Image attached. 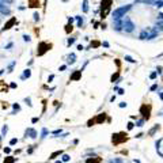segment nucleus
<instances>
[{
    "label": "nucleus",
    "mask_w": 163,
    "mask_h": 163,
    "mask_svg": "<svg viewBox=\"0 0 163 163\" xmlns=\"http://www.w3.org/2000/svg\"><path fill=\"white\" fill-rule=\"evenodd\" d=\"M12 107H14V110H12V113H11V114H15L16 111H19V110H20V106H19L18 103H14V105H12Z\"/></svg>",
    "instance_id": "nucleus-14"
},
{
    "label": "nucleus",
    "mask_w": 163,
    "mask_h": 163,
    "mask_svg": "<svg viewBox=\"0 0 163 163\" xmlns=\"http://www.w3.org/2000/svg\"><path fill=\"white\" fill-rule=\"evenodd\" d=\"M15 23H16V18H11V19H10V20H8V22H7V23H5V24H4V27H3V29H1V30H3V31H5V30H10V29H11V27H12V26H14V24H15Z\"/></svg>",
    "instance_id": "nucleus-6"
},
{
    "label": "nucleus",
    "mask_w": 163,
    "mask_h": 163,
    "mask_svg": "<svg viewBox=\"0 0 163 163\" xmlns=\"http://www.w3.org/2000/svg\"><path fill=\"white\" fill-rule=\"evenodd\" d=\"M72 22H73V18H71V16H69V18H68V23L72 24Z\"/></svg>",
    "instance_id": "nucleus-36"
},
{
    "label": "nucleus",
    "mask_w": 163,
    "mask_h": 163,
    "mask_svg": "<svg viewBox=\"0 0 163 163\" xmlns=\"http://www.w3.org/2000/svg\"><path fill=\"white\" fill-rule=\"evenodd\" d=\"M91 46H94V48L95 46H99V42H98V41H94V42L91 43Z\"/></svg>",
    "instance_id": "nucleus-30"
},
{
    "label": "nucleus",
    "mask_w": 163,
    "mask_h": 163,
    "mask_svg": "<svg viewBox=\"0 0 163 163\" xmlns=\"http://www.w3.org/2000/svg\"><path fill=\"white\" fill-rule=\"evenodd\" d=\"M156 88H158V86H156V84H154V86L151 87V90H152V91H154V90H156Z\"/></svg>",
    "instance_id": "nucleus-44"
},
{
    "label": "nucleus",
    "mask_w": 163,
    "mask_h": 163,
    "mask_svg": "<svg viewBox=\"0 0 163 163\" xmlns=\"http://www.w3.org/2000/svg\"><path fill=\"white\" fill-rule=\"evenodd\" d=\"M125 106H126V103H125V102H121V103H120V107H125Z\"/></svg>",
    "instance_id": "nucleus-38"
},
{
    "label": "nucleus",
    "mask_w": 163,
    "mask_h": 163,
    "mask_svg": "<svg viewBox=\"0 0 163 163\" xmlns=\"http://www.w3.org/2000/svg\"><path fill=\"white\" fill-rule=\"evenodd\" d=\"M15 64H16V62H15V61H12L10 65H8V72H12V68H14V65H15Z\"/></svg>",
    "instance_id": "nucleus-21"
},
{
    "label": "nucleus",
    "mask_w": 163,
    "mask_h": 163,
    "mask_svg": "<svg viewBox=\"0 0 163 163\" xmlns=\"http://www.w3.org/2000/svg\"><path fill=\"white\" fill-rule=\"evenodd\" d=\"M10 87H11V88H16V83H11Z\"/></svg>",
    "instance_id": "nucleus-37"
},
{
    "label": "nucleus",
    "mask_w": 163,
    "mask_h": 163,
    "mask_svg": "<svg viewBox=\"0 0 163 163\" xmlns=\"http://www.w3.org/2000/svg\"><path fill=\"white\" fill-rule=\"evenodd\" d=\"M71 31H72V24L68 23L67 26H65V33H71Z\"/></svg>",
    "instance_id": "nucleus-17"
},
{
    "label": "nucleus",
    "mask_w": 163,
    "mask_h": 163,
    "mask_svg": "<svg viewBox=\"0 0 163 163\" xmlns=\"http://www.w3.org/2000/svg\"><path fill=\"white\" fill-rule=\"evenodd\" d=\"M56 163H62V160H56Z\"/></svg>",
    "instance_id": "nucleus-50"
},
{
    "label": "nucleus",
    "mask_w": 163,
    "mask_h": 163,
    "mask_svg": "<svg viewBox=\"0 0 163 163\" xmlns=\"http://www.w3.org/2000/svg\"><path fill=\"white\" fill-rule=\"evenodd\" d=\"M23 40L26 41V42H30V41H31V38H30V35L24 34V35H23Z\"/></svg>",
    "instance_id": "nucleus-22"
},
{
    "label": "nucleus",
    "mask_w": 163,
    "mask_h": 163,
    "mask_svg": "<svg viewBox=\"0 0 163 163\" xmlns=\"http://www.w3.org/2000/svg\"><path fill=\"white\" fill-rule=\"evenodd\" d=\"M14 162H15V159L11 158V156H7V158H5V160H4V163H14Z\"/></svg>",
    "instance_id": "nucleus-16"
},
{
    "label": "nucleus",
    "mask_w": 163,
    "mask_h": 163,
    "mask_svg": "<svg viewBox=\"0 0 163 163\" xmlns=\"http://www.w3.org/2000/svg\"><path fill=\"white\" fill-rule=\"evenodd\" d=\"M82 11L84 14L88 12V0H83V4H82Z\"/></svg>",
    "instance_id": "nucleus-10"
},
{
    "label": "nucleus",
    "mask_w": 163,
    "mask_h": 163,
    "mask_svg": "<svg viewBox=\"0 0 163 163\" xmlns=\"http://www.w3.org/2000/svg\"><path fill=\"white\" fill-rule=\"evenodd\" d=\"M37 121H38V118H37V117H34V118L31 120V122H33V124H35V122H37Z\"/></svg>",
    "instance_id": "nucleus-40"
},
{
    "label": "nucleus",
    "mask_w": 163,
    "mask_h": 163,
    "mask_svg": "<svg viewBox=\"0 0 163 163\" xmlns=\"http://www.w3.org/2000/svg\"><path fill=\"white\" fill-rule=\"evenodd\" d=\"M65 68H67V65H61V67H60V71H64Z\"/></svg>",
    "instance_id": "nucleus-43"
},
{
    "label": "nucleus",
    "mask_w": 163,
    "mask_h": 163,
    "mask_svg": "<svg viewBox=\"0 0 163 163\" xmlns=\"http://www.w3.org/2000/svg\"><path fill=\"white\" fill-rule=\"evenodd\" d=\"M30 76H31V71H30L29 68H27V69H24V72H23V75L20 76V79H22V80H23V79H26V78L29 79Z\"/></svg>",
    "instance_id": "nucleus-11"
},
{
    "label": "nucleus",
    "mask_w": 163,
    "mask_h": 163,
    "mask_svg": "<svg viewBox=\"0 0 163 163\" xmlns=\"http://www.w3.org/2000/svg\"><path fill=\"white\" fill-rule=\"evenodd\" d=\"M149 78H151V79H155V78H156V72H152L151 75H149Z\"/></svg>",
    "instance_id": "nucleus-32"
},
{
    "label": "nucleus",
    "mask_w": 163,
    "mask_h": 163,
    "mask_svg": "<svg viewBox=\"0 0 163 163\" xmlns=\"http://www.w3.org/2000/svg\"><path fill=\"white\" fill-rule=\"evenodd\" d=\"M59 133H61V129H57V130H54V132H53V135H59Z\"/></svg>",
    "instance_id": "nucleus-34"
},
{
    "label": "nucleus",
    "mask_w": 163,
    "mask_h": 163,
    "mask_svg": "<svg viewBox=\"0 0 163 163\" xmlns=\"http://www.w3.org/2000/svg\"><path fill=\"white\" fill-rule=\"evenodd\" d=\"M75 41H76V38H72V37H71V38H68V46H71V45H72V43H75Z\"/></svg>",
    "instance_id": "nucleus-18"
},
{
    "label": "nucleus",
    "mask_w": 163,
    "mask_h": 163,
    "mask_svg": "<svg viewBox=\"0 0 163 163\" xmlns=\"http://www.w3.org/2000/svg\"><path fill=\"white\" fill-rule=\"evenodd\" d=\"M110 5H111V0H102V3H101V18L102 19H105L109 15Z\"/></svg>",
    "instance_id": "nucleus-2"
},
{
    "label": "nucleus",
    "mask_w": 163,
    "mask_h": 163,
    "mask_svg": "<svg viewBox=\"0 0 163 163\" xmlns=\"http://www.w3.org/2000/svg\"><path fill=\"white\" fill-rule=\"evenodd\" d=\"M105 118H106L105 113H101L99 116H98V118H97V122H103V121H105Z\"/></svg>",
    "instance_id": "nucleus-13"
},
{
    "label": "nucleus",
    "mask_w": 163,
    "mask_h": 163,
    "mask_svg": "<svg viewBox=\"0 0 163 163\" xmlns=\"http://www.w3.org/2000/svg\"><path fill=\"white\" fill-rule=\"evenodd\" d=\"M125 60H126V61H129V62H135L136 61V60H133L130 56H125Z\"/></svg>",
    "instance_id": "nucleus-24"
},
{
    "label": "nucleus",
    "mask_w": 163,
    "mask_h": 163,
    "mask_svg": "<svg viewBox=\"0 0 163 163\" xmlns=\"http://www.w3.org/2000/svg\"><path fill=\"white\" fill-rule=\"evenodd\" d=\"M82 78V69H78L71 75V80H79Z\"/></svg>",
    "instance_id": "nucleus-8"
},
{
    "label": "nucleus",
    "mask_w": 163,
    "mask_h": 163,
    "mask_svg": "<svg viewBox=\"0 0 163 163\" xmlns=\"http://www.w3.org/2000/svg\"><path fill=\"white\" fill-rule=\"evenodd\" d=\"M24 101H26V102H27V105H29V106H31V103H30V98H26V99H24Z\"/></svg>",
    "instance_id": "nucleus-39"
},
{
    "label": "nucleus",
    "mask_w": 163,
    "mask_h": 163,
    "mask_svg": "<svg viewBox=\"0 0 163 163\" xmlns=\"http://www.w3.org/2000/svg\"><path fill=\"white\" fill-rule=\"evenodd\" d=\"M12 45H14V43H12V42H10V43H7V45H5V49H11V48H12Z\"/></svg>",
    "instance_id": "nucleus-29"
},
{
    "label": "nucleus",
    "mask_w": 163,
    "mask_h": 163,
    "mask_svg": "<svg viewBox=\"0 0 163 163\" xmlns=\"http://www.w3.org/2000/svg\"><path fill=\"white\" fill-rule=\"evenodd\" d=\"M7 130H8V126H7V125H4V126H3V129H1V132L3 133H7Z\"/></svg>",
    "instance_id": "nucleus-28"
},
{
    "label": "nucleus",
    "mask_w": 163,
    "mask_h": 163,
    "mask_svg": "<svg viewBox=\"0 0 163 163\" xmlns=\"http://www.w3.org/2000/svg\"><path fill=\"white\" fill-rule=\"evenodd\" d=\"M114 162H116V163H122V160H121V159H116Z\"/></svg>",
    "instance_id": "nucleus-46"
},
{
    "label": "nucleus",
    "mask_w": 163,
    "mask_h": 163,
    "mask_svg": "<svg viewBox=\"0 0 163 163\" xmlns=\"http://www.w3.org/2000/svg\"><path fill=\"white\" fill-rule=\"evenodd\" d=\"M4 152H5V154H10L11 149H10V148H4Z\"/></svg>",
    "instance_id": "nucleus-42"
},
{
    "label": "nucleus",
    "mask_w": 163,
    "mask_h": 163,
    "mask_svg": "<svg viewBox=\"0 0 163 163\" xmlns=\"http://www.w3.org/2000/svg\"><path fill=\"white\" fill-rule=\"evenodd\" d=\"M160 99H163V92H160Z\"/></svg>",
    "instance_id": "nucleus-49"
},
{
    "label": "nucleus",
    "mask_w": 163,
    "mask_h": 163,
    "mask_svg": "<svg viewBox=\"0 0 163 163\" xmlns=\"http://www.w3.org/2000/svg\"><path fill=\"white\" fill-rule=\"evenodd\" d=\"M86 163H98V160H95V159H90V160H87Z\"/></svg>",
    "instance_id": "nucleus-31"
},
{
    "label": "nucleus",
    "mask_w": 163,
    "mask_h": 163,
    "mask_svg": "<svg viewBox=\"0 0 163 163\" xmlns=\"http://www.w3.org/2000/svg\"><path fill=\"white\" fill-rule=\"evenodd\" d=\"M46 135H48V129H45V128H43V129H42V136H41V137H45Z\"/></svg>",
    "instance_id": "nucleus-27"
},
{
    "label": "nucleus",
    "mask_w": 163,
    "mask_h": 163,
    "mask_svg": "<svg viewBox=\"0 0 163 163\" xmlns=\"http://www.w3.org/2000/svg\"><path fill=\"white\" fill-rule=\"evenodd\" d=\"M3 72H4V69H1V71H0V75H3Z\"/></svg>",
    "instance_id": "nucleus-51"
},
{
    "label": "nucleus",
    "mask_w": 163,
    "mask_h": 163,
    "mask_svg": "<svg viewBox=\"0 0 163 163\" xmlns=\"http://www.w3.org/2000/svg\"><path fill=\"white\" fill-rule=\"evenodd\" d=\"M68 64H73V62L76 61V54L75 53H71V54H68Z\"/></svg>",
    "instance_id": "nucleus-9"
},
{
    "label": "nucleus",
    "mask_w": 163,
    "mask_h": 163,
    "mask_svg": "<svg viewBox=\"0 0 163 163\" xmlns=\"http://www.w3.org/2000/svg\"><path fill=\"white\" fill-rule=\"evenodd\" d=\"M29 7H40V1L38 0H30V3H29Z\"/></svg>",
    "instance_id": "nucleus-12"
},
{
    "label": "nucleus",
    "mask_w": 163,
    "mask_h": 163,
    "mask_svg": "<svg viewBox=\"0 0 163 163\" xmlns=\"http://www.w3.org/2000/svg\"><path fill=\"white\" fill-rule=\"evenodd\" d=\"M16 143H18V139H11V141H10L11 145H15Z\"/></svg>",
    "instance_id": "nucleus-26"
},
{
    "label": "nucleus",
    "mask_w": 163,
    "mask_h": 163,
    "mask_svg": "<svg viewBox=\"0 0 163 163\" xmlns=\"http://www.w3.org/2000/svg\"><path fill=\"white\" fill-rule=\"evenodd\" d=\"M0 140H1V137H0Z\"/></svg>",
    "instance_id": "nucleus-52"
},
{
    "label": "nucleus",
    "mask_w": 163,
    "mask_h": 163,
    "mask_svg": "<svg viewBox=\"0 0 163 163\" xmlns=\"http://www.w3.org/2000/svg\"><path fill=\"white\" fill-rule=\"evenodd\" d=\"M33 16H34V20L35 22L40 20V14H38V12H34V15H33Z\"/></svg>",
    "instance_id": "nucleus-23"
},
{
    "label": "nucleus",
    "mask_w": 163,
    "mask_h": 163,
    "mask_svg": "<svg viewBox=\"0 0 163 163\" xmlns=\"http://www.w3.org/2000/svg\"><path fill=\"white\" fill-rule=\"evenodd\" d=\"M130 7H132V5H122V7L117 8V10L113 12V19H114V22L121 20L122 16H125V14H126L128 11L130 10Z\"/></svg>",
    "instance_id": "nucleus-1"
},
{
    "label": "nucleus",
    "mask_w": 163,
    "mask_h": 163,
    "mask_svg": "<svg viewBox=\"0 0 163 163\" xmlns=\"http://www.w3.org/2000/svg\"><path fill=\"white\" fill-rule=\"evenodd\" d=\"M118 75H120V72H116V73H114V75L111 76V82H116L117 79H118Z\"/></svg>",
    "instance_id": "nucleus-19"
},
{
    "label": "nucleus",
    "mask_w": 163,
    "mask_h": 163,
    "mask_svg": "<svg viewBox=\"0 0 163 163\" xmlns=\"http://www.w3.org/2000/svg\"><path fill=\"white\" fill-rule=\"evenodd\" d=\"M76 20H78V26L79 27L83 26V18H82V16H76Z\"/></svg>",
    "instance_id": "nucleus-15"
},
{
    "label": "nucleus",
    "mask_w": 163,
    "mask_h": 163,
    "mask_svg": "<svg viewBox=\"0 0 163 163\" xmlns=\"http://www.w3.org/2000/svg\"><path fill=\"white\" fill-rule=\"evenodd\" d=\"M132 128H133V124H132V122H129V124H128V129H132Z\"/></svg>",
    "instance_id": "nucleus-35"
},
{
    "label": "nucleus",
    "mask_w": 163,
    "mask_h": 163,
    "mask_svg": "<svg viewBox=\"0 0 163 163\" xmlns=\"http://www.w3.org/2000/svg\"><path fill=\"white\" fill-rule=\"evenodd\" d=\"M159 18H160V19H163V14H159Z\"/></svg>",
    "instance_id": "nucleus-48"
},
{
    "label": "nucleus",
    "mask_w": 163,
    "mask_h": 163,
    "mask_svg": "<svg viewBox=\"0 0 163 163\" xmlns=\"http://www.w3.org/2000/svg\"><path fill=\"white\" fill-rule=\"evenodd\" d=\"M50 48H52V43L40 42V43H38V48H37V54H38V56H43V54H45Z\"/></svg>",
    "instance_id": "nucleus-4"
},
{
    "label": "nucleus",
    "mask_w": 163,
    "mask_h": 163,
    "mask_svg": "<svg viewBox=\"0 0 163 163\" xmlns=\"http://www.w3.org/2000/svg\"><path fill=\"white\" fill-rule=\"evenodd\" d=\"M60 154H61V151H56V152H53V154L50 155V159H54V158H56L57 155H60Z\"/></svg>",
    "instance_id": "nucleus-20"
},
{
    "label": "nucleus",
    "mask_w": 163,
    "mask_h": 163,
    "mask_svg": "<svg viewBox=\"0 0 163 163\" xmlns=\"http://www.w3.org/2000/svg\"><path fill=\"white\" fill-rule=\"evenodd\" d=\"M121 27H122L124 31L130 33V31H133V29H135V24L132 23V20H130L129 18H124V19H121Z\"/></svg>",
    "instance_id": "nucleus-3"
},
{
    "label": "nucleus",
    "mask_w": 163,
    "mask_h": 163,
    "mask_svg": "<svg viewBox=\"0 0 163 163\" xmlns=\"http://www.w3.org/2000/svg\"><path fill=\"white\" fill-rule=\"evenodd\" d=\"M24 135H26V137L29 136V137H31V139H35V137H37V132H35V129H33V128H29V129H26Z\"/></svg>",
    "instance_id": "nucleus-7"
},
{
    "label": "nucleus",
    "mask_w": 163,
    "mask_h": 163,
    "mask_svg": "<svg viewBox=\"0 0 163 163\" xmlns=\"http://www.w3.org/2000/svg\"><path fill=\"white\" fill-rule=\"evenodd\" d=\"M102 45H103V46H105V48H107V46H109V42H106V41H105V42H103V43H102Z\"/></svg>",
    "instance_id": "nucleus-45"
},
{
    "label": "nucleus",
    "mask_w": 163,
    "mask_h": 163,
    "mask_svg": "<svg viewBox=\"0 0 163 163\" xmlns=\"http://www.w3.org/2000/svg\"><path fill=\"white\" fill-rule=\"evenodd\" d=\"M83 45H78V50H83Z\"/></svg>",
    "instance_id": "nucleus-41"
},
{
    "label": "nucleus",
    "mask_w": 163,
    "mask_h": 163,
    "mask_svg": "<svg viewBox=\"0 0 163 163\" xmlns=\"http://www.w3.org/2000/svg\"><path fill=\"white\" fill-rule=\"evenodd\" d=\"M10 7H8L5 3H0V14H3V15H10Z\"/></svg>",
    "instance_id": "nucleus-5"
},
{
    "label": "nucleus",
    "mask_w": 163,
    "mask_h": 163,
    "mask_svg": "<svg viewBox=\"0 0 163 163\" xmlns=\"http://www.w3.org/2000/svg\"><path fill=\"white\" fill-rule=\"evenodd\" d=\"M53 79H54V75H50V76H49V78H48V82H49V83H50V82L53 80Z\"/></svg>",
    "instance_id": "nucleus-33"
},
{
    "label": "nucleus",
    "mask_w": 163,
    "mask_h": 163,
    "mask_svg": "<svg viewBox=\"0 0 163 163\" xmlns=\"http://www.w3.org/2000/svg\"><path fill=\"white\" fill-rule=\"evenodd\" d=\"M69 160V155H62V162H68Z\"/></svg>",
    "instance_id": "nucleus-25"
},
{
    "label": "nucleus",
    "mask_w": 163,
    "mask_h": 163,
    "mask_svg": "<svg viewBox=\"0 0 163 163\" xmlns=\"http://www.w3.org/2000/svg\"><path fill=\"white\" fill-rule=\"evenodd\" d=\"M4 1H5V3H12L14 0H4Z\"/></svg>",
    "instance_id": "nucleus-47"
}]
</instances>
